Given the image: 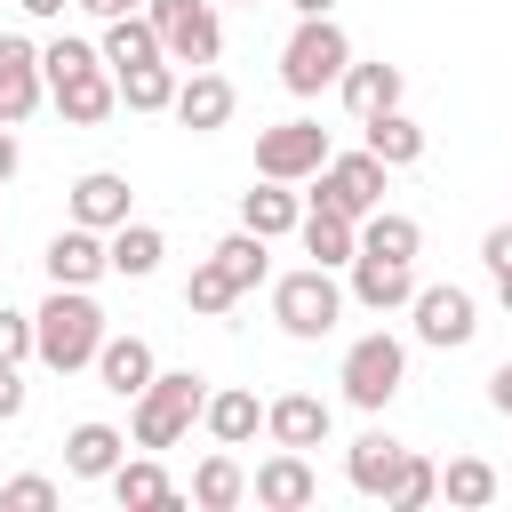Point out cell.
I'll list each match as a JSON object with an SVG mask.
<instances>
[{
  "label": "cell",
  "mask_w": 512,
  "mask_h": 512,
  "mask_svg": "<svg viewBox=\"0 0 512 512\" xmlns=\"http://www.w3.org/2000/svg\"><path fill=\"white\" fill-rule=\"evenodd\" d=\"M96 344H104V304L88 288H48V304L32 312V360L48 376H80L96 368Z\"/></svg>",
  "instance_id": "obj_1"
},
{
  "label": "cell",
  "mask_w": 512,
  "mask_h": 512,
  "mask_svg": "<svg viewBox=\"0 0 512 512\" xmlns=\"http://www.w3.org/2000/svg\"><path fill=\"white\" fill-rule=\"evenodd\" d=\"M200 400H208V384L192 376V368H152V384L128 400V448H176L192 424H200Z\"/></svg>",
  "instance_id": "obj_2"
},
{
  "label": "cell",
  "mask_w": 512,
  "mask_h": 512,
  "mask_svg": "<svg viewBox=\"0 0 512 512\" xmlns=\"http://www.w3.org/2000/svg\"><path fill=\"white\" fill-rule=\"evenodd\" d=\"M272 320H280V336H296V344L336 336V320H344V280H336L328 264L280 272V280H272Z\"/></svg>",
  "instance_id": "obj_3"
},
{
  "label": "cell",
  "mask_w": 512,
  "mask_h": 512,
  "mask_svg": "<svg viewBox=\"0 0 512 512\" xmlns=\"http://www.w3.org/2000/svg\"><path fill=\"white\" fill-rule=\"evenodd\" d=\"M336 384H344V400H352L360 416H384V408L400 400V384H408V344H400L392 328H368V336H352V344H344V368H336Z\"/></svg>",
  "instance_id": "obj_4"
},
{
  "label": "cell",
  "mask_w": 512,
  "mask_h": 512,
  "mask_svg": "<svg viewBox=\"0 0 512 512\" xmlns=\"http://www.w3.org/2000/svg\"><path fill=\"white\" fill-rule=\"evenodd\" d=\"M344 64H352L344 24H336V16H296L288 48H280V88H288V96H320V88L344 80Z\"/></svg>",
  "instance_id": "obj_5"
},
{
  "label": "cell",
  "mask_w": 512,
  "mask_h": 512,
  "mask_svg": "<svg viewBox=\"0 0 512 512\" xmlns=\"http://www.w3.org/2000/svg\"><path fill=\"white\" fill-rule=\"evenodd\" d=\"M384 176H392V168H384L368 144H360V152H328V160L304 176V184H312V192H304V208H336V216H352V224H360L368 208H384Z\"/></svg>",
  "instance_id": "obj_6"
},
{
  "label": "cell",
  "mask_w": 512,
  "mask_h": 512,
  "mask_svg": "<svg viewBox=\"0 0 512 512\" xmlns=\"http://www.w3.org/2000/svg\"><path fill=\"white\" fill-rule=\"evenodd\" d=\"M152 32H160V56L168 64H216L224 56V24H216V0H144Z\"/></svg>",
  "instance_id": "obj_7"
},
{
  "label": "cell",
  "mask_w": 512,
  "mask_h": 512,
  "mask_svg": "<svg viewBox=\"0 0 512 512\" xmlns=\"http://www.w3.org/2000/svg\"><path fill=\"white\" fill-rule=\"evenodd\" d=\"M408 328H416V344H432V352H464L472 336H480V304H472V288H456V280H416V296H408Z\"/></svg>",
  "instance_id": "obj_8"
},
{
  "label": "cell",
  "mask_w": 512,
  "mask_h": 512,
  "mask_svg": "<svg viewBox=\"0 0 512 512\" xmlns=\"http://www.w3.org/2000/svg\"><path fill=\"white\" fill-rule=\"evenodd\" d=\"M328 152H336V144H328V128H320V120H272V128L256 136V176L304 184V176H312Z\"/></svg>",
  "instance_id": "obj_9"
},
{
  "label": "cell",
  "mask_w": 512,
  "mask_h": 512,
  "mask_svg": "<svg viewBox=\"0 0 512 512\" xmlns=\"http://www.w3.org/2000/svg\"><path fill=\"white\" fill-rule=\"evenodd\" d=\"M48 104L64 112V128H104V120L120 112V88H112V64L96 56V64H80V72H56V80H48Z\"/></svg>",
  "instance_id": "obj_10"
},
{
  "label": "cell",
  "mask_w": 512,
  "mask_h": 512,
  "mask_svg": "<svg viewBox=\"0 0 512 512\" xmlns=\"http://www.w3.org/2000/svg\"><path fill=\"white\" fill-rule=\"evenodd\" d=\"M248 496H256L264 512H304V504L320 496V472H312L304 448H272V456L248 472Z\"/></svg>",
  "instance_id": "obj_11"
},
{
  "label": "cell",
  "mask_w": 512,
  "mask_h": 512,
  "mask_svg": "<svg viewBox=\"0 0 512 512\" xmlns=\"http://www.w3.org/2000/svg\"><path fill=\"white\" fill-rule=\"evenodd\" d=\"M48 80H40V48L24 32H0V128H24L40 112Z\"/></svg>",
  "instance_id": "obj_12"
},
{
  "label": "cell",
  "mask_w": 512,
  "mask_h": 512,
  "mask_svg": "<svg viewBox=\"0 0 512 512\" xmlns=\"http://www.w3.org/2000/svg\"><path fill=\"white\" fill-rule=\"evenodd\" d=\"M352 280H344V304H360V312H408V296H416V264H392V256H352L344 264Z\"/></svg>",
  "instance_id": "obj_13"
},
{
  "label": "cell",
  "mask_w": 512,
  "mask_h": 512,
  "mask_svg": "<svg viewBox=\"0 0 512 512\" xmlns=\"http://www.w3.org/2000/svg\"><path fill=\"white\" fill-rule=\"evenodd\" d=\"M232 104H240V96H232V80H224L216 64H192V72H176V104H168V112H176L192 136H216V128L232 120Z\"/></svg>",
  "instance_id": "obj_14"
},
{
  "label": "cell",
  "mask_w": 512,
  "mask_h": 512,
  "mask_svg": "<svg viewBox=\"0 0 512 512\" xmlns=\"http://www.w3.org/2000/svg\"><path fill=\"white\" fill-rule=\"evenodd\" d=\"M64 208H72V224L112 232V224H128V216H136V192H128V176H120V168H88V176H72Z\"/></svg>",
  "instance_id": "obj_15"
},
{
  "label": "cell",
  "mask_w": 512,
  "mask_h": 512,
  "mask_svg": "<svg viewBox=\"0 0 512 512\" xmlns=\"http://www.w3.org/2000/svg\"><path fill=\"white\" fill-rule=\"evenodd\" d=\"M264 432H272V448H304L312 456L336 432V408L320 392H280V400H264Z\"/></svg>",
  "instance_id": "obj_16"
},
{
  "label": "cell",
  "mask_w": 512,
  "mask_h": 512,
  "mask_svg": "<svg viewBox=\"0 0 512 512\" xmlns=\"http://www.w3.org/2000/svg\"><path fill=\"white\" fill-rule=\"evenodd\" d=\"M48 288H96L104 272H112V256H104V232H88V224H64L56 240H48Z\"/></svg>",
  "instance_id": "obj_17"
},
{
  "label": "cell",
  "mask_w": 512,
  "mask_h": 512,
  "mask_svg": "<svg viewBox=\"0 0 512 512\" xmlns=\"http://www.w3.org/2000/svg\"><path fill=\"white\" fill-rule=\"evenodd\" d=\"M336 96H344V112H352V120H376V112H392V104L408 96V72H400V64H384V56H368V64L352 56V64H344V80H336Z\"/></svg>",
  "instance_id": "obj_18"
},
{
  "label": "cell",
  "mask_w": 512,
  "mask_h": 512,
  "mask_svg": "<svg viewBox=\"0 0 512 512\" xmlns=\"http://www.w3.org/2000/svg\"><path fill=\"white\" fill-rule=\"evenodd\" d=\"M240 224H248L256 240H288V232L304 224V192L280 184V176H256V184L240 192Z\"/></svg>",
  "instance_id": "obj_19"
},
{
  "label": "cell",
  "mask_w": 512,
  "mask_h": 512,
  "mask_svg": "<svg viewBox=\"0 0 512 512\" xmlns=\"http://www.w3.org/2000/svg\"><path fill=\"white\" fill-rule=\"evenodd\" d=\"M152 368H160V360H152L144 336H112V328H104V344H96V384H104L112 400H136V392L152 384Z\"/></svg>",
  "instance_id": "obj_20"
},
{
  "label": "cell",
  "mask_w": 512,
  "mask_h": 512,
  "mask_svg": "<svg viewBox=\"0 0 512 512\" xmlns=\"http://www.w3.org/2000/svg\"><path fill=\"white\" fill-rule=\"evenodd\" d=\"M120 456H128V432L104 424V416H88V424L64 432V472H72V480H112Z\"/></svg>",
  "instance_id": "obj_21"
},
{
  "label": "cell",
  "mask_w": 512,
  "mask_h": 512,
  "mask_svg": "<svg viewBox=\"0 0 512 512\" xmlns=\"http://www.w3.org/2000/svg\"><path fill=\"white\" fill-rule=\"evenodd\" d=\"M200 424H208V440H216V448H248V440L264 432V400H256V392H240V384H224V392H208V400H200Z\"/></svg>",
  "instance_id": "obj_22"
},
{
  "label": "cell",
  "mask_w": 512,
  "mask_h": 512,
  "mask_svg": "<svg viewBox=\"0 0 512 512\" xmlns=\"http://www.w3.org/2000/svg\"><path fill=\"white\" fill-rule=\"evenodd\" d=\"M400 440L392 432H360L352 448H344V480H352V496H376L384 504V488H392V472H400Z\"/></svg>",
  "instance_id": "obj_23"
},
{
  "label": "cell",
  "mask_w": 512,
  "mask_h": 512,
  "mask_svg": "<svg viewBox=\"0 0 512 512\" xmlns=\"http://www.w3.org/2000/svg\"><path fill=\"white\" fill-rule=\"evenodd\" d=\"M104 488H112V504H128V512H160V504H176V480L160 472L152 448H144V456H120Z\"/></svg>",
  "instance_id": "obj_24"
},
{
  "label": "cell",
  "mask_w": 512,
  "mask_h": 512,
  "mask_svg": "<svg viewBox=\"0 0 512 512\" xmlns=\"http://www.w3.org/2000/svg\"><path fill=\"white\" fill-rule=\"evenodd\" d=\"M296 240H304V256H312V264H328V272H344V264L360 256V224H352V216H336V208H304Z\"/></svg>",
  "instance_id": "obj_25"
},
{
  "label": "cell",
  "mask_w": 512,
  "mask_h": 512,
  "mask_svg": "<svg viewBox=\"0 0 512 512\" xmlns=\"http://www.w3.org/2000/svg\"><path fill=\"white\" fill-rule=\"evenodd\" d=\"M104 256H112V272H120V280H152V272H160V256H168V240H160V224L128 216V224H112V232H104Z\"/></svg>",
  "instance_id": "obj_26"
},
{
  "label": "cell",
  "mask_w": 512,
  "mask_h": 512,
  "mask_svg": "<svg viewBox=\"0 0 512 512\" xmlns=\"http://www.w3.org/2000/svg\"><path fill=\"white\" fill-rule=\"evenodd\" d=\"M192 504H200V512H232V504H248V472H240L232 448H208V456L192 464Z\"/></svg>",
  "instance_id": "obj_27"
},
{
  "label": "cell",
  "mask_w": 512,
  "mask_h": 512,
  "mask_svg": "<svg viewBox=\"0 0 512 512\" xmlns=\"http://www.w3.org/2000/svg\"><path fill=\"white\" fill-rule=\"evenodd\" d=\"M360 144H368L384 168H416V160H424V128H416L400 104H392V112H376V120H360Z\"/></svg>",
  "instance_id": "obj_28"
},
{
  "label": "cell",
  "mask_w": 512,
  "mask_h": 512,
  "mask_svg": "<svg viewBox=\"0 0 512 512\" xmlns=\"http://www.w3.org/2000/svg\"><path fill=\"white\" fill-rule=\"evenodd\" d=\"M264 248H272V240H256V232L240 224V232H224V240L208 248V264H216V272L248 296V288H264V280H272V256H264Z\"/></svg>",
  "instance_id": "obj_29"
},
{
  "label": "cell",
  "mask_w": 512,
  "mask_h": 512,
  "mask_svg": "<svg viewBox=\"0 0 512 512\" xmlns=\"http://www.w3.org/2000/svg\"><path fill=\"white\" fill-rule=\"evenodd\" d=\"M360 248H368V256H392V264H416L424 224L400 216V208H368V216H360Z\"/></svg>",
  "instance_id": "obj_30"
},
{
  "label": "cell",
  "mask_w": 512,
  "mask_h": 512,
  "mask_svg": "<svg viewBox=\"0 0 512 512\" xmlns=\"http://www.w3.org/2000/svg\"><path fill=\"white\" fill-rule=\"evenodd\" d=\"M496 464L488 456H448L440 464V504H456V512H480V504H496Z\"/></svg>",
  "instance_id": "obj_31"
},
{
  "label": "cell",
  "mask_w": 512,
  "mask_h": 512,
  "mask_svg": "<svg viewBox=\"0 0 512 512\" xmlns=\"http://www.w3.org/2000/svg\"><path fill=\"white\" fill-rule=\"evenodd\" d=\"M96 56L112 64V72H128V64H152L160 56V32H152V16L136 8V16H112L104 24V40H96Z\"/></svg>",
  "instance_id": "obj_32"
},
{
  "label": "cell",
  "mask_w": 512,
  "mask_h": 512,
  "mask_svg": "<svg viewBox=\"0 0 512 512\" xmlns=\"http://www.w3.org/2000/svg\"><path fill=\"white\" fill-rule=\"evenodd\" d=\"M112 88H120L128 112H168V104H176V64H168V56L128 64V72H112Z\"/></svg>",
  "instance_id": "obj_33"
},
{
  "label": "cell",
  "mask_w": 512,
  "mask_h": 512,
  "mask_svg": "<svg viewBox=\"0 0 512 512\" xmlns=\"http://www.w3.org/2000/svg\"><path fill=\"white\" fill-rule=\"evenodd\" d=\"M384 504H392V512H424V504H440V464L408 448L400 472H392V488H384Z\"/></svg>",
  "instance_id": "obj_34"
},
{
  "label": "cell",
  "mask_w": 512,
  "mask_h": 512,
  "mask_svg": "<svg viewBox=\"0 0 512 512\" xmlns=\"http://www.w3.org/2000/svg\"><path fill=\"white\" fill-rule=\"evenodd\" d=\"M232 304H240V288H232V280H224V272L200 256V264H192V280H184V312H200V320H224Z\"/></svg>",
  "instance_id": "obj_35"
},
{
  "label": "cell",
  "mask_w": 512,
  "mask_h": 512,
  "mask_svg": "<svg viewBox=\"0 0 512 512\" xmlns=\"http://www.w3.org/2000/svg\"><path fill=\"white\" fill-rule=\"evenodd\" d=\"M0 504H8V512H48V504H56V480H48V472H16V480L0 488Z\"/></svg>",
  "instance_id": "obj_36"
},
{
  "label": "cell",
  "mask_w": 512,
  "mask_h": 512,
  "mask_svg": "<svg viewBox=\"0 0 512 512\" xmlns=\"http://www.w3.org/2000/svg\"><path fill=\"white\" fill-rule=\"evenodd\" d=\"M0 360H32V312H16V304H0Z\"/></svg>",
  "instance_id": "obj_37"
},
{
  "label": "cell",
  "mask_w": 512,
  "mask_h": 512,
  "mask_svg": "<svg viewBox=\"0 0 512 512\" xmlns=\"http://www.w3.org/2000/svg\"><path fill=\"white\" fill-rule=\"evenodd\" d=\"M480 264H488V272L512 264V224H488V232H480Z\"/></svg>",
  "instance_id": "obj_38"
},
{
  "label": "cell",
  "mask_w": 512,
  "mask_h": 512,
  "mask_svg": "<svg viewBox=\"0 0 512 512\" xmlns=\"http://www.w3.org/2000/svg\"><path fill=\"white\" fill-rule=\"evenodd\" d=\"M24 416V376H16V360H0V424H16Z\"/></svg>",
  "instance_id": "obj_39"
},
{
  "label": "cell",
  "mask_w": 512,
  "mask_h": 512,
  "mask_svg": "<svg viewBox=\"0 0 512 512\" xmlns=\"http://www.w3.org/2000/svg\"><path fill=\"white\" fill-rule=\"evenodd\" d=\"M488 408H496V416H512V360L488 376Z\"/></svg>",
  "instance_id": "obj_40"
},
{
  "label": "cell",
  "mask_w": 512,
  "mask_h": 512,
  "mask_svg": "<svg viewBox=\"0 0 512 512\" xmlns=\"http://www.w3.org/2000/svg\"><path fill=\"white\" fill-rule=\"evenodd\" d=\"M16 168H24V144H16V128H0V184H16Z\"/></svg>",
  "instance_id": "obj_41"
},
{
  "label": "cell",
  "mask_w": 512,
  "mask_h": 512,
  "mask_svg": "<svg viewBox=\"0 0 512 512\" xmlns=\"http://www.w3.org/2000/svg\"><path fill=\"white\" fill-rule=\"evenodd\" d=\"M72 8H88V16H96V24H112V16H136V8H144V0H72Z\"/></svg>",
  "instance_id": "obj_42"
},
{
  "label": "cell",
  "mask_w": 512,
  "mask_h": 512,
  "mask_svg": "<svg viewBox=\"0 0 512 512\" xmlns=\"http://www.w3.org/2000/svg\"><path fill=\"white\" fill-rule=\"evenodd\" d=\"M16 8H24V16H64L72 0H16Z\"/></svg>",
  "instance_id": "obj_43"
},
{
  "label": "cell",
  "mask_w": 512,
  "mask_h": 512,
  "mask_svg": "<svg viewBox=\"0 0 512 512\" xmlns=\"http://www.w3.org/2000/svg\"><path fill=\"white\" fill-rule=\"evenodd\" d=\"M296 16H336V0H288Z\"/></svg>",
  "instance_id": "obj_44"
},
{
  "label": "cell",
  "mask_w": 512,
  "mask_h": 512,
  "mask_svg": "<svg viewBox=\"0 0 512 512\" xmlns=\"http://www.w3.org/2000/svg\"><path fill=\"white\" fill-rule=\"evenodd\" d=\"M496 304H504V312H512V264H504V272H496Z\"/></svg>",
  "instance_id": "obj_45"
},
{
  "label": "cell",
  "mask_w": 512,
  "mask_h": 512,
  "mask_svg": "<svg viewBox=\"0 0 512 512\" xmlns=\"http://www.w3.org/2000/svg\"><path fill=\"white\" fill-rule=\"evenodd\" d=\"M248 8H256V0H248Z\"/></svg>",
  "instance_id": "obj_46"
}]
</instances>
